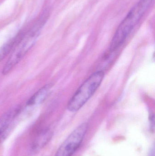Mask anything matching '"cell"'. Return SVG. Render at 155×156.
I'll return each mask as SVG.
<instances>
[{"label":"cell","instance_id":"6da1fadb","mask_svg":"<svg viewBox=\"0 0 155 156\" xmlns=\"http://www.w3.org/2000/svg\"><path fill=\"white\" fill-rule=\"evenodd\" d=\"M153 0H140L129 11L116 29L111 41L110 50L113 52L125 42L141 20Z\"/></svg>","mask_w":155,"mask_h":156},{"label":"cell","instance_id":"7a4b0ae2","mask_svg":"<svg viewBox=\"0 0 155 156\" xmlns=\"http://www.w3.org/2000/svg\"><path fill=\"white\" fill-rule=\"evenodd\" d=\"M104 72L102 70L92 74L77 89L67 104V109L71 112L80 110L93 96L102 83Z\"/></svg>","mask_w":155,"mask_h":156},{"label":"cell","instance_id":"3957f363","mask_svg":"<svg viewBox=\"0 0 155 156\" xmlns=\"http://www.w3.org/2000/svg\"><path fill=\"white\" fill-rule=\"evenodd\" d=\"M39 32V30L33 28L29 33L25 34L22 39L15 48L12 53L4 66L2 71L3 75L9 74L33 46L38 37Z\"/></svg>","mask_w":155,"mask_h":156},{"label":"cell","instance_id":"277c9868","mask_svg":"<svg viewBox=\"0 0 155 156\" xmlns=\"http://www.w3.org/2000/svg\"><path fill=\"white\" fill-rule=\"evenodd\" d=\"M87 123L81 124L63 142L54 156H72L81 145L87 133Z\"/></svg>","mask_w":155,"mask_h":156},{"label":"cell","instance_id":"5b68a950","mask_svg":"<svg viewBox=\"0 0 155 156\" xmlns=\"http://www.w3.org/2000/svg\"><path fill=\"white\" fill-rule=\"evenodd\" d=\"M52 87V83H48L43 86L35 93L27 101L28 105H35L43 102L49 95Z\"/></svg>","mask_w":155,"mask_h":156},{"label":"cell","instance_id":"8992f818","mask_svg":"<svg viewBox=\"0 0 155 156\" xmlns=\"http://www.w3.org/2000/svg\"><path fill=\"white\" fill-rule=\"evenodd\" d=\"M25 34L24 33H20L3 45L0 48V62H2L4 58H5L13 49H14Z\"/></svg>","mask_w":155,"mask_h":156},{"label":"cell","instance_id":"52a82bcc","mask_svg":"<svg viewBox=\"0 0 155 156\" xmlns=\"http://www.w3.org/2000/svg\"><path fill=\"white\" fill-rule=\"evenodd\" d=\"M17 112V109H12L7 111L0 117V136L11 124Z\"/></svg>","mask_w":155,"mask_h":156},{"label":"cell","instance_id":"ba28073f","mask_svg":"<svg viewBox=\"0 0 155 156\" xmlns=\"http://www.w3.org/2000/svg\"><path fill=\"white\" fill-rule=\"evenodd\" d=\"M149 121H150V128H151V131L154 132V115L152 112L150 114Z\"/></svg>","mask_w":155,"mask_h":156}]
</instances>
